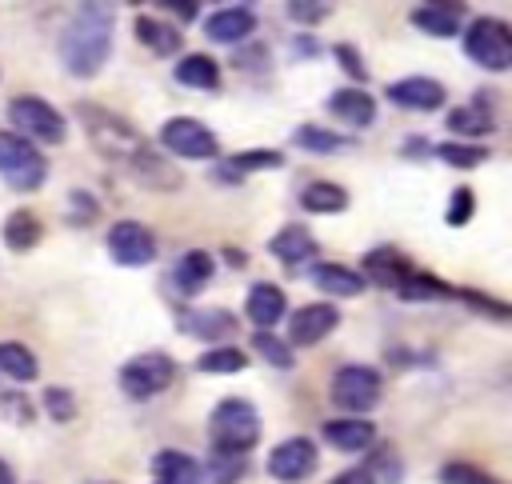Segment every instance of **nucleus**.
Returning <instances> with one entry per match:
<instances>
[{"label":"nucleus","instance_id":"37","mask_svg":"<svg viewBox=\"0 0 512 484\" xmlns=\"http://www.w3.org/2000/svg\"><path fill=\"white\" fill-rule=\"evenodd\" d=\"M436 156L452 168H476L488 160V148L484 144H436Z\"/></svg>","mask_w":512,"mask_h":484},{"label":"nucleus","instance_id":"31","mask_svg":"<svg viewBox=\"0 0 512 484\" xmlns=\"http://www.w3.org/2000/svg\"><path fill=\"white\" fill-rule=\"evenodd\" d=\"M248 368V352H240L236 344H216L204 356H196V372L204 376H236Z\"/></svg>","mask_w":512,"mask_h":484},{"label":"nucleus","instance_id":"43","mask_svg":"<svg viewBox=\"0 0 512 484\" xmlns=\"http://www.w3.org/2000/svg\"><path fill=\"white\" fill-rule=\"evenodd\" d=\"M364 468H368V476H372L376 484H380V480H384V484H396V480H400V464H396V452H392L388 444H384V448H376V452L368 456V464H364Z\"/></svg>","mask_w":512,"mask_h":484},{"label":"nucleus","instance_id":"4","mask_svg":"<svg viewBox=\"0 0 512 484\" xmlns=\"http://www.w3.org/2000/svg\"><path fill=\"white\" fill-rule=\"evenodd\" d=\"M8 120H12V132L20 140H28L32 148L36 144H64V136H68L64 112H56V104H48L44 96H32V92H20L8 100Z\"/></svg>","mask_w":512,"mask_h":484},{"label":"nucleus","instance_id":"12","mask_svg":"<svg viewBox=\"0 0 512 484\" xmlns=\"http://www.w3.org/2000/svg\"><path fill=\"white\" fill-rule=\"evenodd\" d=\"M336 324H340L336 304H304V308H296V312L288 316V336H284V344H288V348H312V344H320Z\"/></svg>","mask_w":512,"mask_h":484},{"label":"nucleus","instance_id":"10","mask_svg":"<svg viewBox=\"0 0 512 484\" xmlns=\"http://www.w3.org/2000/svg\"><path fill=\"white\" fill-rule=\"evenodd\" d=\"M104 244H108V256L116 264H124V268H144V264L156 260V236L140 220H116L108 228Z\"/></svg>","mask_w":512,"mask_h":484},{"label":"nucleus","instance_id":"41","mask_svg":"<svg viewBox=\"0 0 512 484\" xmlns=\"http://www.w3.org/2000/svg\"><path fill=\"white\" fill-rule=\"evenodd\" d=\"M204 472H208L212 484H236L244 476V456H220V452H212V460H208V468H200V476Z\"/></svg>","mask_w":512,"mask_h":484},{"label":"nucleus","instance_id":"22","mask_svg":"<svg viewBox=\"0 0 512 484\" xmlns=\"http://www.w3.org/2000/svg\"><path fill=\"white\" fill-rule=\"evenodd\" d=\"M312 284L328 296H360L364 292V276L348 264H336V260H320L312 264Z\"/></svg>","mask_w":512,"mask_h":484},{"label":"nucleus","instance_id":"5","mask_svg":"<svg viewBox=\"0 0 512 484\" xmlns=\"http://www.w3.org/2000/svg\"><path fill=\"white\" fill-rule=\"evenodd\" d=\"M464 56L480 64L484 72H504L512 68V32L496 16H476L464 32Z\"/></svg>","mask_w":512,"mask_h":484},{"label":"nucleus","instance_id":"46","mask_svg":"<svg viewBox=\"0 0 512 484\" xmlns=\"http://www.w3.org/2000/svg\"><path fill=\"white\" fill-rule=\"evenodd\" d=\"M0 412L12 424H32V400L20 396V392H0Z\"/></svg>","mask_w":512,"mask_h":484},{"label":"nucleus","instance_id":"1","mask_svg":"<svg viewBox=\"0 0 512 484\" xmlns=\"http://www.w3.org/2000/svg\"><path fill=\"white\" fill-rule=\"evenodd\" d=\"M112 28H116V16L108 4H80L68 16V24L60 32V60L76 80H88L108 64Z\"/></svg>","mask_w":512,"mask_h":484},{"label":"nucleus","instance_id":"3","mask_svg":"<svg viewBox=\"0 0 512 484\" xmlns=\"http://www.w3.org/2000/svg\"><path fill=\"white\" fill-rule=\"evenodd\" d=\"M208 436H212V452L244 456L260 440V412H256V404L244 400V396H224L212 408V416H208Z\"/></svg>","mask_w":512,"mask_h":484},{"label":"nucleus","instance_id":"50","mask_svg":"<svg viewBox=\"0 0 512 484\" xmlns=\"http://www.w3.org/2000/svg\"><path fill=\"white\" fill-rule=\"evenodd\" d=\"M316 52H320V44H316V40L296 36V56H316Z\"/></svg>","mask_w":512,"mask_h":484},{"label":"nucleus","instance_id":"17","mask_svg":"<svg viewBox=\"0 0 512 484\" xmlns=\"http://www.w3.org/2000/svg\"><path fill=\"white\" fill-rule=\"evenodd\" d=\"M180 332L196 336V340H224V336H236V316L228 308H192V312H180L176 316Z\"/></svg>","mask_w":512,"mask_h":484},{"label":"nucleus","instance_id":"30","mask_svg":"<svg viewBox=\"0 0 512 484\" xmlns=\"http://www.w3.org/2000/svg\"><path fill=\"white\" fill-rule=\"evenodd\" d=\"M36 372H40V360L32 348H24L20 340L0 344V376H8L12 384H28V380H36Z\"/></svg>","mask_w":512,"mask_h":484},{"label":"nucleus","instance_id":"38","mask_svg":"<svg viewBox=\"0 0 512 484\" xmlns=\"http://www.w3.org/2000/svg\"><path fill=\"white\" fill-rule=\"evenodd\" d=\"M280 164H284V156H280V152H272V148L236 152L232 160H224V168H232L236 176H244V172H260V168H280Z\"/></svg>","mask_w":512,"mask_h":484},{"label":"nucleus","instance_id":"33","mask_svg":"<svg viewBox=\"0 0 512 484\" xmlns=\"http://www.w3.org/2000/svg\"><path fill=\"white\" fill-rule=\"evenodd\" d=\"M448 132H456V136H492L496 132V120H492V112L488 108H452L448 116Z\"/></svg>","mask_w":512,"mask_h":484},{"label":"nucleus","instance_id":"11","mask_svg":"<svg viewBox=\"0 0 512 484\" xmlns=\"http://www.w3.org/2000/svg\"><path fill=\"white\" fill-rule=\"evenodd\" d=\"M316 464H320V452H316V444H312L308 436H288V440H280V444L268 452V460H264L268 476L280 480V484H300V480H308V476L316 472Z\"/></svg>","mask_w":512,"mask_h":484},{"label":"nucleus","instance_id":"49","mask_svg":"<svg viewBox=\"0 0 512 484\" xmlns=\"http://www.w3.org/2000/svg\"><path fill=\"white\" fill-rule=\"evenodd\" d=\"M160 8H164V12H172L176 20H192V16L200 12V4H196V0H160Z\"/></svg>","mask_w":512,"mask_h":484},{"label":"nucleus","instance_id":"39","mask_svg":"<svg viewBox=\"0 0 512 484\" xmlns=\"http://www.w3.org/2000/svg\"><path fill=\"white\" fill-rule=\"evenodd\" d=\"M472 212H476V192H472L468 184L452 188V196H448V208H444V220H448L452 228H464V224L472 220Z\"/></svg>","mask_w":512,"mask_h":484},{"label":"nucleus","instance_id":"24","mask_svg":"<svg viewBox=\"0 0 512 484\" xmlns=\"http://www.w3.org/2000/svg\"><path fill=\"white\" fill-rule=\"evenodd\" d=\"M156 484H200V460H192L180 448H160L152 456Z\"/></svg>","mask_w":512,"mask_h":484},{"label":"nucleus","instance_id":"34","mask_svg":"<svg viewBox=\"0 0 512 484\" xmlns=\"http://www.w3.org/2000/svg\"><path fill=\"white\" fill-rule=\"evenodd\" d=\"M396 296L400 300H408V304H424V300H440V296H452V288L444 284V280H436L432 272H412L400 288H396Z\"/></svg>","mask_w":512,"mask_h":484},{"label":"nucleus","instance_id":"21","mask_svg":"<svg viewBox=\"0 0 512 484\" xmlns=\"http://www.w3.org/2000/svg\"><path fill=\"white\" fill-rule=\"evenodd\" d=\"M212 272H216V260H212L204 248H192V252H184V256L176 260V268H172V284H176L180 296H196V292L208 288Z\"/></svg>","mask_w":512,"mask_h":484},{"label":"nucleus","instance_id":"28","mask_svg":"<svg viewBox=\"0 0 512 484\" xmlns=\"http://www.w3.org/2000/svg\"><path fill=\"white\" fill-rule=\"evenodd\" d=\"M176 80L184 88H196V92H212L220 84V64L204 52H192V56H180L176 60Z\"/></svg>","mask_w":512,"mask_h":484},{"label":"nucleus","instance_id":"48","mask_svg":"<svg viewBox=\"0 0 512 484\" xmlns=\"http://www.w3.org/2000/svg\"><path fill=\"white\" fill-rule=\"evenodd\" d=\"M328 484H376L372 476H368V468L364 464H352V468H344V472H336Z\"/></svg>","mask_w":512,"mask_h":484},{"label":"nucleus","instance_id":"15","mask_svg":"<svg viewBox=\"0 0 512 484\" xmlns=\"http://www.w3.org/2000/svg\"><path fill=\"white\" fill-rule=\"evenodd\" d=\"M204 32L216 44H240L256 32V12L248 4H224L204 20Z\"/></svg>","mask_w":512,"mask_h":484},{"label":"nucleus","instance_id":"40","mask_svg":"<svg viewBox=\"0 0 512 484\" xmlns=\"http://www.w3.org/2000/svg\"><path fill=\"white\" fill-rule=\"evenodd\" d=\"M332 56H336V64L344 68V76H352V88H364L368 68H364V60H360V48L348 44V40H340V44H332Z\"/></svg>","mask_w":512,"mask_h":484},{"label":"nucleus","instance_id":"2","mask_svg":"<svg viewBox=\"0 0 512 484\" xmlns=\"http://www.w3.org/2000/svg\"><path fill=\"white\" fill-rule=\"evenodd\" d=\"M76 116H80V124H84L92 148H96L104 160L132 168V164L148 152L144 136H140L124 116H116L112 108H100V104H88V100H84V104H76Z\"/></svg>","mask_w":512,"mask_h":484},{"label":"nucleus","instance_id":"27","mask_svg":"<svg viewBox=\"0 0 512 484\" xmlns=\"http://www.w3.org/2000/svg\"><path fill=\"white\" fill-rule=\"evenodd\" d=\"M40 240H44V224H40V216H32L28 208H16V212L4 220V248H8V252H32Z\"/></svg>","mask_w":512,"mask_h":484},{"label":"nucleus","instance_id":"16","mask_svg":"<svg viewBox=\"0 0 512 484\" xmlns=\"http://www.w3.org/2000/svg\"><path fill=\"white\" fill-rule=\"evenodd\" d=\"M324 444L336 448V452H364L372 440H376V424L364 420V416H340V420H328L320 428Z\"/></svg>","mask_w":512,"mask_h":484},{"label":"nucleus","instance_id":"32","mask_svg":"<svg viewBox=\"0 0 512 484\" xmlns=\"http://www.w3.org/2000/svg\"><path fill=\"white\" fill-rule=\"evenodd\" d=\"M292 144L304 148V152H320V156H332V152H344L352 140L344 132H332V128H320V124H300L292 132Z\"/></svg>","mask_w":512,"mask_h":484},{"label":"nucleus","instance_id":"19","mask_svg":"<svg viewBox=\"0 0 512 484\" xmlns=\"http://www.w3.org/2000/svg\"><path fill=\"white\" fill-rule=\"evenodd\" d=\"M268 252H272L280 264L296 268V264H304V260L316 256V236H312L304 224H284V228H276V236L268 240Z\"/></svg>","mask_w":512,"mask_h":484},{"label":"nucleus","instance_id":"6","mask_svg":"<svg viewBox=\"0 0 512 484\" xmlns=\"http://www.w3.org/2000/svg\"><path fill=\"white\" fill-rule=\"evenodd\" d=\"M380 388H384V376L372 364H344V368H336V376L328 384V396L348 416H364L380 404Z\"/></svg>","mask_w":512,"mask_h":484},{"label":"nucleus","instance_id":"25","mask_svg":"<svg viewBox=\"0 0 512 484\" xmlns=\"http://www.w3.org/2000/svg\"><path fill=\"white\" fill-rule=\"evenodd\" d=\"M136 40L144 48H152L156 56H176L184 48V36L176 24L160 20V16H136Z\"/></svg>","mask_w":512,"mask_h":484},{"label":"nucleus","instance_id":"13","mask_svg":"<svg viewBox=\"0 0 512 484\" xmlns=\"http://www.w3.org/2000/svg\"><path fill=\"white\" fill-rule=\"evenodd\" d=\"M388 100L400 104V108H408V112H436V108H444L448 92L432 76H404V80L388 84Z\"/></svg>","mask_w":512,"mask_h":484},{"label":"nucleus","instance_id":"18","mask_svg":"<svg viewBox=\"0 0 512 484\" xmlns=\"http://www.w3.org/2000/svg\"><path fill=\"white\" fill-rule=\"evenodd\" d=\"M244 312H248V320L256 324V332H268L272 324H280L284 320V312H288V300H284V292L276 288V284H252L248 288V300H244Z\"/></svg>","mask_w":512,"mask_h":484},{"label":"nucleus","instance_id":"20","mask_svg":"<svg viewBox=\"0 0 512 484\" xmlns=\"http://www.w3.org/2000/svg\"><path fill=\"white\" fill-rule=\"evenodd\" d=\"M328 112L336 116V120H344V124H352V128H368L372 120H376V100L364 92V88H336L332 96H328Z\"/></svg>","mask_w":512,"mask_h":484},{"label":"nucleus","instance_id":"35","mask_svg":"<svg viewBox=\"0 0 512 484\" xmlns=\"http://www.w3.org/2000/svg\"><path fill=\"white\" fill-rule=\"evenodd\" d=\"M436 480H440V484H500L492 472H484L480 464H468V460H448V464H440Z\"/></svg>","mask_w":512,"mask_h":484},{"label":"nucleus","instance_id":"9","mask_svg":"<svg viewBox=\"0 0 512 484\" xmlns=\"http://www.w3.org/2000/svg\"><path fill=\"white\" fill-rule=\"evenodd\" d=\"M160 148L172 156H184V160H212L220 152V140L208 124H200L192 116H172L160 128Z\"/></svg>","mask_w":512,"mask_h":484},{"label":"nucleus","instance_id":"14","mask_svg":"<svg viewBox=\"0 0 512 484\" xmlns=\"http://www.w3.org/2000/svg\"><path fill=\"white\" fill-rule=\"evenodd\" d=\"M356 272L364 276V284L372 280V284H380V288L396 292V288H400V284H404V280L416 272V264H412L404 252H396V248H372Z\"/></svg>","mask_w":512,"mask_h":484},{"label":"nucleus","instance_id":"42","mask_svg":"<svg viewBox=\"0 0 512 484\" xmlns=\"http://www.w3.org/2000/svg\"><path fill=\"white\" fill-rule=\"evenodd\" d=\"M40 400H44V412H48L56 424H64V420H72V416H76V400H72V392H68V388H60V384H48Z\"/></svg>","mask_w":512,"mask_h":484},{"label":"nucleus","instance_id":"45","mask_svg":"<svg viewBox=\"0 0 512 484\" xmlns=\"http://www.w3.org/2000/svg\"><path fill=\"white\" fill-rule=\"evenodd\" d=\"M452 296L468 300L476 312H488V316H496V320H508V316H512V308H508L504 300H492V296H484V292H472V288H452Z\"/></svg>","mask_w":512,"mask_h":484},{"label":"nucleus","instance_id":"26","mask_svg":"<svg viewBox=\"0 0 512 484\" xmlns=\"http://www.w3.org/2000/svg\"><path fill=\"white\" fill-rule=\"evenodd\" d=\"M128 176H132L136 184L152 188V192H172V188H180V172H176L160 152H152V148L128 168Z\"/></svg>","mask_w":512,"mask_h":484},{"label":"nucleus","instance_id":"29","mask_svg":"<svg viewBox=\"0 0 512 484\" xmlns=\"http://www.w3.org/2000/svg\"><path fill=\"white\" fill-rule=\"evenodd\" d=\"M300 208H308L316 216H336V212L348 208V192L332 180H312V184L300 188Z\"/></svg>","mask_w":512,"mask_h":484},{"label":"nucleus","instance_id":"8","mask_svg":"<svg viewBox=\"0 0 512 484\" xmlns=\"http://www.w3.org/2000/svg\"><path fill=\"white\" fill-rule=\"evenodd\" d=\"M176 376V360L168 352H140L132 360H124L120 368V392L128 400H152L156 392H164Z\"/></svg>","mask_w":512,"mask_h":484},{"label":"nucleus","instance_id":"47","mask_svg":"<svg viewBox=\"0 0 512 484\" xmlns=\"http://www.w3.org/2000/svg\"><path fill=\"white\" fill-rule=\"evenodd\" d=\"M236 64H240V68H248V72H256V68H260V72H268V64H272V60H268V48H264V44H248V48H240V52H236Z\"/></svg>","mask_w":512,"mask_h":484},{"label":"nucleus","instance_id":"23","mask_svg":"<svg viewBox=\"0 0 512 484\" xmlns=\"http://www.w3.org/2000/svg\"><path fill=\"white\" fill-rule=\"evenodd\" d=\"M408 16H412V24H416L420 32L448 40V36L460 32V16H464V8H460V4H416Z\"/></svg>","mask_w":512,"mask_h":484},{"label":"nucleus","instance_id":"44","mask_svg":"<svg viewBox=\"0 0 512 484\" xmlns=\"http://www.w3.org/2000/svg\"><path fill=\"white\" fill-rule=\"evenodd\" d=\"M328 12H332V4H316V0H288L284 4V16L296 24H324Z\"/></svg>","mask_w":512,"mask_h":484},{"label":"nucleus","instance_id":"7","mask_svg":"<svg viewBox=\"0 0 512 484\" xmlns=\"http://www.w3.org/2000/svg\"><path fill=\"white\" fill-rule=\"evenodd\" d=\"M0 176L8 188L16 192H32L44 184L48 176V160L40 148H32L28 140H20L16 132H0Z\"/></svg>","mask_w":512,"mask_h":484},{"label":"nucleus","instance_id":"36","mask_svg":"<svg viewBox=\"0 0 512 484\" xmlns=\"http://www.w3.org/2000/svg\"><path fill=\"white\" fill-rule=\"evenodd\" d=\"M252 348H256V356H264L272 368H296V356H292V348L284 344V336H272V332H256L252 336Z\"/></svg>","mask_w":512,"mask_h":484},{"label":"nucleus","instance_id":"51","mask_svg":"<svg viewBox=\"0 0 512 484\" xmlns=\"http://www.w3.org/2000/svg\"><path fill=\"white\" fill-rule=\"evenodd\" d=\"M0 484H16V472H12L8 460H0Z\"/></svg>","mask_w":512,"mask_h":484}]
</instances>
